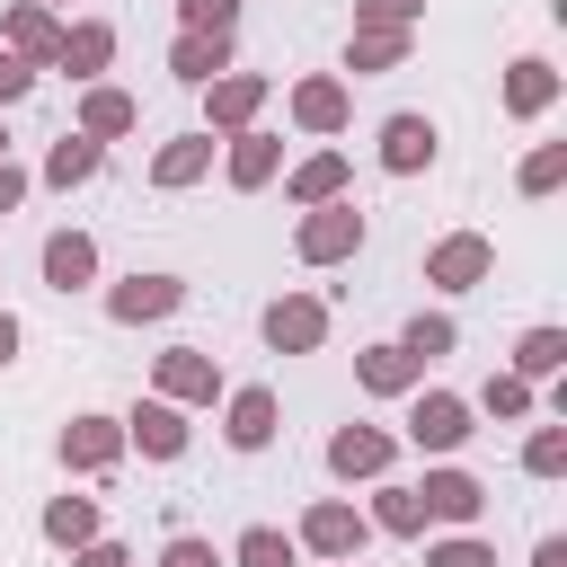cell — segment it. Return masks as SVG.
<instances>
[{"label": "cell", "mask_w": 567, "mask_h": 567, "mask_svg": "<svg viewBox=\"0 0 567 567\" xmlns=\"http://www.w3.org/2000/svg\"><path fill=\"white\" fill-rule=\"evenodd\" d=\"M354 248H363V204L354 195H328V204H310L292 221V257L301 266H346Z\"/></svg>", "instance_id": "obj_1"}, {"label": "cell", "mask_w": 567, "mask_h": 567, "mask_svg": "<svg viewBox=\"0 0 567 567\" xmlns=\"http://www.w3.org/2000/svg\"><path fill=\"white\" fill-rule=\"evenodd\" d=\"M470 434H478V408H470L461 390H425V381L408 390V443H416V452L452 461V452H461Z\"/></svg>", "instance_id": "obj_2"}, {"label": "cell", "mask_w": 567, "mask_h": 567, "mask_svg": "<svg viewBox=\"0 0 567 567\" xmlns=\"http://www.w3.org/2000/svg\"><path fill=\"white\" fill-rule=\"evenodd\" d=\"M257 337H266L275 354H319V346H328V301H319V292H275V301L257 310Z\"/></svg>", "instance_id": "obj_3"}, {"label": "cell", "mask_w": 567, "mask_h": 567, "mask_svg": "<svg viewBox=\"0 0 567 567\" xmlns=\"http://www.w3.org/2000/svg\"><path fill=\"white\" fill-rule=\"evenodd\" d=\"M487 275H496V239L487 230H452V239L425 248V284L434 292H478Z\"/></svg>", "instance_id": "obj_4"}, {"label": "cell", "mask_w": 567, "mask_h": 567, "mask_svg": "<svg viewBox=\"0 0 567 567\" xmlns=\"http://www.w3.org/2000/svg\"><path fill=\"white\" fill-rule=\"evenodd\" d=\"M186 310V275H124V284H106V319L115 328H151V319H177Z\"/></svg>", "instance_id": "obj_5"}, {"label": "cell", "mask_w": 567, "mask_h": 567, "mask_svg": "<svg viewBox=\"0 0 567 567\" xmlns=\"http://www.w3.org/2000/svg\"><path fill=\"white\" fill-rule=\"evenodd\" d=\"M275 434H284V399H275L266 381L221 390V443H230V452H266Z\"/></svg>", "instance_id": "obj_6"}, {"label": "cell", "mask_w": 567, "mask_h": 567, "mask_svg": "<svg viewBox=\"0 0 567 567\" xmlns=\"http://www.w3.org/2000/svg\"><path fill=\"white\" fill-rule=\"evenodd\" d=\"M266 97H275V80H266V71H239V62H230L221 80H204V133H248Z\"/></svg>", "instance_id": "obj_7"}, {"label": "cell", "mask_w": 567, "mask_h": 567, "mask_svg": "<svg viewBox=\"0 0 567 567\" xmlns=\"http://www.w3.org/2000/svg\"><path fill=\"white\" fill-rule=\"evenodd\" d=\"M186 443H195V425H186V408L159 399V390L124 416V452H142V461H186Z\"/></svg>", "instance_id": "obj_8"}, {"label": "cell", "mask_w": 567, "mask_h": 567, "mask_svg": "<svg viewBox=\"0 0 567 567\" xmlns=\"http://www.w3.org/2000/svg\"><path fill=\"white\" fill-rule=\"evenodd\" d=\"M372 540V523H363V505H346V496H319L310 514H301V532H292V549H310V558H354Z\"/></svg>", "instance_id": "obj_9"}, {"label": "cell", "mask_w": 567, "mask_h": 567, "mask_svg": "<svg viewBox=\"0 0 567 567\" xmlns=\"http://www.w3.org/2000/svg\"><path fill=\"white\" fill-rule=\"evenodd\" d=\"M151 390L177 399V408H213V399H221V363H213L204 346H168V354L151 363Z\"/></svg>", "instance_id": "obj_10"}, {"label": "cell", "mask_w": 567, "mask_h": 567, "mask_svg": "<svg viewBox=\"0 0 567 567\" xmlns=\"http://www.w3.org/2000/svg\"><path fill=\"white\" fill-rule=\"evenodd\" d=\"M416 505H425V523H443V532H478V514H487V487L470 478V470H425V487H416Z\"/></svg>", "instance_id": "obj_11"}, {"label": "cell", "mask_w": 567, "mask_h": 567, "mask_svg": "<svg viewBox=\"0 0 567 567\" xmlns=\"http://www.w3.org/2000/svg\"><path fill=\"white\" fill-rule=\"evenodd\" d=\"M434 151H443L434 115H416V106L381 115V168H390V177H416V168H434Z\"/></svg>", "instance_id": "obj_12"}, {"label": "cell", "mask_w": 567, "mask_h": 567, "mask_svg": "<svg viewBox=\"0 0 567 567\" xmlns=\"http://www.w3.org/2000/svg\"><path fill=\"white\" fill-rule=\"evenodd\" d=\"M115 461H124V416H71V425H62V470L106 478Z\"/></svg>", "instance_id": "obj_13"}, {"label": "cell", "mask_w": 567, "mask_h": 567, "mask_svg": "<svg viewBox=\"0 0 567 567\" xmlns=\"http://www.w3.org/2000/svg\"><path fill=\"white\" fill-rule=\"evenodd\" d=\"M390 461H399V434L390 425H337L328 434V470L337 478H390Z\"/></svg>", "instance_id": "obj_14"}, {"label": "cell", "mask_w": 567, "mask_h": 567, "mask_svg": "<svg viewBox=\"0 0 567 567\" xmlns=\"http://www.w3.org/2000/svg\"><path fill=\"white\" fill-rule=\"evenodd\" d=\"M284 106H292V124H301V133H319V142H328V133H346V115H354V97H346V80H337V71L292 80V97H284Z\"/></svg>", "instance_id": "obj_15"}, {"label": "cell", "mask_w": 567, "mask_h": 567, "mask_svg": "<svg viewBox=\"0 0 567 567\" xmlns=\"http://www.w3.org/2000/svg\"><path fill=\"white\" fill-rule=\"evenodd\" d=\"M275 168H284V133H221V177L239 186V195H257V186H275Z\"/></svg>", "instance_id": "obj_16"}, {"label": "cell", "mask_w": 567, "mask_h": 567, "mask_svg": "<svg viewBox=\"0 0 567 567\" xmlns=\"http://www.w3.org/2000/svg\"><path fill=\"white\" fill-rule=\"evenodd\" d=\"M0 44H9L27 71H53V53H62V18H53V9H35V0H18V9L0 18Z\"/></svg>", "instance_id": "obj_17"}, {"label": "cell", "mask_w": 567, "mask_h": 567, "mask_svg": "<svg viewBox=\"0 0 567 567\" xmlns=\"http://www.w3.org/2000/svg\"><path fill=\"white\" fill-rule=\"evenodd\" d=\"M133 124H142V97H133V89H115V80H89V89H80V124H71V133H89V142H124Z\"/></svg>", "instance_id": "obj_18"}, {"label": "cell", "mask_w": 567, "mask_h": 567, "mask_svg": "<svg viewBox=\"0 0 567 567\" xmlns=\"http://www.w3.org/2000/svg\"><path fill=\"white\" fill-rule=\"evenodd\" d=\"M106 62H115V27H106V18H71V27H62L53 71H71V80L89 89V80H106Z\"/></svg>", "instance_id": "obj_19"}, {"label": "cell", "mask_w": 567, "mask_h": 567, "mask_svg": "<svg viewBox=\"0 0 567 567\" xmlns=\"http://www.w3.org/2000/svg\"><path fill=\"white\" fill-rule=\"evenodd\" d=\"M549 106H558V62H549V53L505 62V115H514V124H532V115H549Z\"/></svg>", "instance_id": "obj_20"}, {"label": "cell", "mask_w": 567, "mask_h": 567, "mask_svg": "<svg viewBox=\"0 0 567 567\" xmlns=\"http://www.w3.org/2000/svg\"><path fill=\"white\" fill-rule=\"evenodd\" d=\"M213 151H221L213 133H177V142H159V151H151V186H159V195H186L195 177H213Z\"/></svg>", "instance_id": "obj_21"}, {"label": "cell", "mask_w": 567, "mask_h": 567, "mask_svg": "<svg viewBox=\"0 0 567 567\" xmlns=\"http://www.w3.org/2000/svg\"><path fill=\"white\" fill-rule=\"evenodd\" d=\"M346 186H354L346 151H310V159L284 168V204H292V213H310V204H328V195H346Z\"/></svg>", "instance_id": "obj_22"}, {"label": "cell", "mask_w": 567, "mask_h": 567, "mask_svg": "<svg viewBox=\"0 0 567 567\" xmlns=\"http://www.w3.org/2000/svg\"><path fill=\"white\" fill-rule=\"evenodd\" d=\"M354 381H363L372 399H408V390L425 381V363H416V354L390 337V346H363V354H354Z\"/></svg>", "instance_id": "obj_23"}, {"label": "cell", "mask_w": 567, "mask_h": 567, "mask_svg": "<svg viewBox=\"0 0 567 567\" xmlns=\"http://www.w3.org/2000/svg\"><path fill=\"white\" fill-rule=\"evenodd\" d=\"M44 284L53 292H89L97 284V239L89 230H53L44 239Z\"/></svg>", "instance_id": "obj_24"}, {"label": "cell", "mask_w": 567, "mask_h": 567, "mask_svg": "<svg viewBox=\"0 0 567 567\" xmlns=\"http://www.w3.org/2000/svg\"><path fill=\"white\" fill-rule=\"evenodd\" d=\"M408 53H416V27H354V35H346V71H354V80H363V71H399Z\"/></svg>", "instance_id": "obj_25"}, {"label": "cell", "mask_w": 567, "mask_h": 567, "mask_svg": "<svg viewBox=\"0 0 567 567\" xmlns=\"http://www.w3.org/2000/svg\"><path fill=\"white\" fill-rule=\"evenodd\" d=\"M97 168H106V142H89V133H62V142L44 151V168H35V177H44L53 195H71V186H89Z\"/></svg>", "instance_id": "obj_26"}, {"label": "cell", "mask_w": 567, "mask_h": 567, "mask_svg": "<svg viewBox=\"0 0 567 567\" xmlns=\"http://www.w3.org/2000/svg\"><path fill=\"white\" fill-rule=\"evenodd\" d=\"M363 523H372V532H390V540H425V532H434V523H425V505H416V487H399V478H381V487H372Z\"/></svg>", "instance_id": "obj_27"}, {"label": "cell", "mask_w": 567, "mask_h": 567, "mask_svg": "<svg viewBox=\"0 0 567 567\" xmlns=\"http://www.w3.org/2000/svg\"><path fill=\"white\" fill-rule=\"evenodd\" d=\"M168 71H177L186 89L221 80V71H230V35H186V27H177V44H168Z\"/></svg>", "instance_id": "obj_28"}, {"label": "cell", "mask_w": 567, "mask_h": 567, "mask_svg": "<svg viewBox=\"0 0 567 567\" xmlns=\"http://www.w3.org/2000/svg\"><path fill=\"white\" fill-rule=\"evenodd\" d=\"M558 363H567V328H523V337H514V363H505V372H523V381H549Z\"/></svg>", "instance_id": "obj_29"}, {"label": "cell", "mask_w": 567, "mask_h": 567, "mask_svg": "<svg viewBox=\"0 0 567 567\" xmlns=\"http://www.w3.org/2000/svg\"><path fill=\"white\" fill-rule=\"evenodd\" d=\"M44 540H53V549L97 540V496H53V505H44Z\"/></svg>", "instance_id": "obj_30"}, {"label": "cell", "mask_w": 567, "mask_h": 567, "mask_svg": "<svg viewBox=\"0 0 567 567\" xmlns=\"http://www.w3.org/2000/svg\"><path fill=\"white\" fill-rule=\"evenodd\" d=\"M230 567H301V549H292V532H275V523H248V532L230 540Z\"/></svg>", "instance_id": "obj_31"}, {"label": "cell", "mask_w": 567, "mask_h": 567, "mask_svg": "<svg viewBox=\"0 0 567 567\" xmlns=\"http://www.w3.org/2000/svg\"><path fill=\"white\" fill-rule=\"evenodd\" d=\"M478 408H487V416H505V425H523V416L540 408V381H523V372H487Z\"/></svg>", "instance_id": "obj_32"}, {"label": "cell", "mask_w": 567, "mask_h": 567, "mask_svg": "<svg viewBox=\"0 0 567 567\" xmlns=\"http://www.w3.org/2000/svg\"><path fill=\"white\" fill-rule=\"evenodd\" d=\"M514 186H523V195H558V186H567V142H540V151H523Z\"/></svg>", "instance_id": "obj_33"}, {"label": "cell", "mask_w": 567, "mask_h": 567, "mask_svg": "<svg viewBox=\"0 0 567 567\" xmlns=\"http://www.w3.org/2000/svg\"><path fill=\"white\" fill-rule=\"evenodd\" d=\"M399 346H408V354H416V363H434V354H452V346H461V328H452V319H443V310H416V319H408V328H399Z\"/></svg>", "instance_id": "obj_34"}, {"label": "cell", "mask_w": 567, "mask_h": 567, "mask_svg": "<svg viewBox=\"0 0 567 567\" xmlns=\"http://www.w3.org/2000/svg\"><path fill=\"white\" fill-rule=\"evenodd\" d=\"M523 470H532V478H567V425H532Z\"/></svg>", "instance_id": "obj_35"}, {"label": "cell", "mask_w": 567, "mask_h": 567, "mask_svg": "<svg viewBox=\"0 0 567 567\" xmlns=\"http://www.w3.org/2000/svg\"><path fill=\"white\" fill-rule=\"evenodd\" d=\"M425 567H496V549L478 532H443V540H425Z\"/></svg>", "instance_id": "obj_36"}, {"label": "cell", "mask_w": 567, "mask_h": 567, "mask_svg": "<svg viewBox=\"0 0 567 567\" xmlns=\"http://www.w3.org/2000/svg\"><path fill=\"white\" fill-rule=\"evenodd\" d=\"M177 27L186 35H230L239 27V0H177Z\"/></svg>", "instance_id": "obj_37"}, {"label": "cell", "mask_w": 567, "mask_h": 567, "mask_svg": "<svg viewBox=\"0 0 567 567\" xmlns=\"http://www.w3.org/2000/svg\"><path fill=\"white\" fill-rule=\"evenodd\" d=\"M425 0H354V27H416Z\"/></svg>", "instance_id": "obj_38"}, {"label": "cell", "mask_w": 567, "mask_h": 567, "mask_svg": "<svg viewBox=\"0 0 567 567\" xmlns=\"http://www.w3.org/2000/svg\"><path fill=\"white\" fill-rule=\"evenodd\" d=\"M159 567H230L213 540H195V532H168V549H159Z\"/></svg>", "instance_id": "obj_39"}, {"label": "cell", "mask_w": 567, "mask_h": 567, "mask_svg": "<svg viewBox=\"0 0 567 567\" xmlns=\"http://www.w3.org/2000/svg\"><path fill=\"white\" fill-rule=\"evenodd\" d=\"M71 567H133V549L97 532V540H80V549H71Z\"/></svg>", "instance_id": "obj_40"}, {"label": "cell", "mask_w": 567, "mask_h": 567, "mask_svg": "<svg viewBox=\"0 0 567 567\" xmlns=\"http://www.w3.org/2000/svg\"><path fill=\"white\" fill-rule=\"evenodd\" d=\"M27 89H35V71H27V62H18V53H9V44H0V106H18V97H27Z\"/></svg>", "instance_id": "obj_41"}, {"label": "cell", "mask_w": 567, "mask_h": 567, "mask_svg": "<svg viewBox=\"0 0 567 567\" xmlns=\"http://www.w3.org/2000/svg\"><path fill=\"white\" fill-rule=\"evenodd\" d=\"M27 186H35V177H27V168H18V159H0V221H9V213H18V204H27Z\"/></svg>", "instance_id": "obj_42"}, {"label": "cell", "mask_w": 567, "mask_h": 567, "mask_svg": "<svg viewBox=\"0 0 567 567\" xmlns=\"http://www.w3.org/2000/svg\"><path fill=\"white\" fill-rule=\"evenodd\" d=\"M18 346H27V328H18V310H0V372L18 363Z\"/></svg>", "instance_id": "obj_43"}, {"label": "cell", "mask_w": 567, "mask_h": 567, "mask_svg": "<svg viewBox=\"0 0 567 567\" xmlns=\"http://www.w3.org/2000/svg\"><path fill=\"white\" fill-rule=\"evenodd\" d=\"M532 567H567V540H558V532H549V540H540V549H532Z\"/></svg>", "instance_id": "obj_44"}, {"label": "cell", "mask_w": 567, "mask_h": 567, "mask_svg": "<svg viewBox=\"0 0 567 567\" xmlns=\"http://www.w3.org/2000/svg\"><path fill=\"white\" fill-rule=\"evenodd\" d=\"M35 9H53V18H62V9H71V0H35Z\"/></svg>", "instance_id": "obj_45"}, {"label": "cell", "mask_w": 567, "mask_h": 567, "mask_svg": "<svg viewBox=\"0 0 567 567\" xmlns=\"http://www.w3.org/2000/svg\"><path fill=\"white\" fill-rule=\"evenodd\" d=\"M0 159H9V124H0Z\"/></svg>", "instance_id": "obj_46"}, {"label": "cell", "mask_w": 567, "mask_h": 567, "mask_svg": "<svg viewBox=\"0 0 567 567\" xmlns=\"http://www.w3.org/2000/svg\"><path fill=\"white\" fill-rule=\"evenodd\" d=\"M328 567H354V558H328Z\"/></svg>", "instance_id": "obj_47"}]
</instances>
